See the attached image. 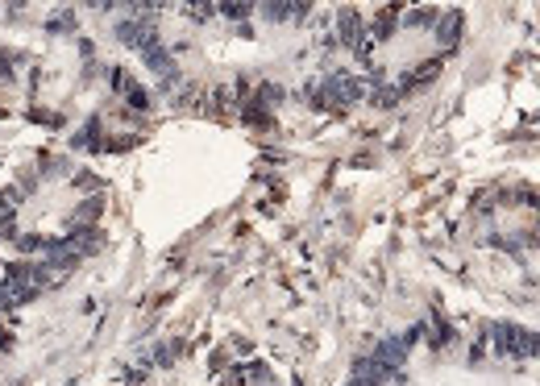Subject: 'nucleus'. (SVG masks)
<instances>
[{"instance_id": "obj_1", "label": "nucleus", "mask_w": 540, "mask_h": 386, "mask_svg": "<svg viewBox=\"0 0 540 386\" xmlns=\"http://www.w3.org/2000/svg\"><path fill=\"white\" fill-rule=\"evenodd\" d=\"M437 34H441L445 42H458V34H462V13H445V17H437Z\"/></svg>"}]
</instances>
